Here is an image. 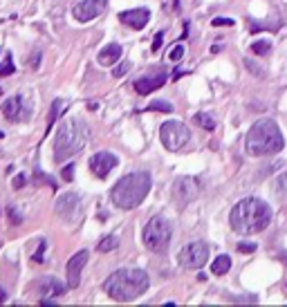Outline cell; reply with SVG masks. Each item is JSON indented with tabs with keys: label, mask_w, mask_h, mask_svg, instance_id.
Masks as SVG:
<instances>
[{
	"label": "cell",
	"mask_w": 287,
	"mask_h": 307,
	"mask_svg": "<svg viewBox=\"0 0 287 307\" xmlns=\"http://www.w3.org/2000/svg\"><path fill=\"white\" fill-rule=\"evenodd\" d=\"M272 222V209L258 197H243L229 215V224L240 236H254L265 231Z\"/></svg>",
	"instance_id": "1"
},
{
	"label": "cell",
	"mask_w": 287,
	"mask_h": 307,
	"mask_svg": "<svg viewBox=\"0 0 287 307\" xmlns=\"http://www.w3.org/2000/svg\"><path fill=\"white\" fill-rule=\"evenodd\" d=\"M148 285H150V278L144 269H117L103 283V292L112 300L131 303V300L144 296Z\"/></svg>",
	"instance_id": "2"
},
{
	"label": "cell",
	"mask_w": 287,
	"mask_h": 307,
	"mask_svg": "<svg viewBox=\"0 0 287 307\" xmlns=\"http://www.w3.org/2000/svg\"><path fill=\"white\" fill-rule=\"evenodd\" d=\"M150 186H153V177H150L148 170H135L131 175H123V177L112 186L110 200L117 209L131 211V209L139 207V204L146 200Z\"/></svg>",
	"instance_id": "3"
},
{
	"label": "cell",
	"mask_w": 287,
	"mask_h": 307,
	"mask_svg": "<svg viewBox=\"0 0 287 307\" xmlns=\"http://www.w3.org/2000/svg\"><path fill=\"white\" fill-rule=\"evenodd\" d=\"M285 137L280 133L278 123L272 119H258L254 126L249 128L245 139V150L251 157H269L283 150Z\"/></svg>",
	"instance_id": "4"
},
{
	"label": "cell",
	"mask_w": 287,
	"mask_h": 307,
	"mask_svg": "<svg viewBox=\"0 0 287 307\" xmlns=\"http://www.w3.org/2000/svg\"><path fill=\"white\" fill-rule=\"evenodd\" d=\"M90 139V128L83 119H67L59 128H56V137H54V162L63 164L65 159L74 157L76 152H81L86 148Z\"/></svg>",
	"instance_id": "5"
},
{
	"label": "cell",
	"mask_w": 287,
	"mask_h": 307,
	"mask_svg": "<svg viewBox=\"0 0 287 307\" xmlns=\"http://www.w3.org/2000/svg\"><path fill=\"white\" fill-rule=\"evenodd\" d=\"M171 238H173V229L168 224V220L162 218V215L150 218L148 224L144 226V244L153 253H164L168 244H171Z\"/></svg>",
	"instance_id": "6"
},
{
	"label": "cell",
	"mask_w": 287,
	"mask_h": 307,
	"mask_svg": "<svg viewBox=\"0 0 287 307\" xmlns=\"http://www.w3.org/2000/svg\"><path fill=\"white\" fill-rule=\"evenodd\" d=\"M160 139L166 150L179 152L191 141V130L182 121H164L160 128Z\"/></svg>",
	"instance_id": "7"
},
{
	"label": "cell",
	"mask_w": 287,
	"mask_h": 307,
	"mask_svg": "<svg viewBox=\"0 0 287 307\" xmlns=\"http://www.w3.org/2000/svg\"><path fill=\"white\" fill-rule=\"evenodd\" d=\"M202 182L200 177H191V175H184V177H177L175 184H173V202L177 204L179 209H184L187 204H191L195 197L200 195Z\"/></svg>",
	"instance_id": "8"
},
{
	"label": "cell",
	"mask_w": 287,
	"mask_h": 307,
	"mask_svg": "<svg viewBox=\"0 0 287 307\" xmlns=\"http://www.w3.org/2000/svg\"><path fill=\"white\" fill-rule=\"evenodd\" d=\"M3 115L7 121H14V123H20V121H27L32 117V104L27 96L22 94H16V96H9V99L3 101L0 106Z\"/></svg>",
	"instance_id": "9"
},
{
	"label": "cell",
	"mask_w": 287,
	"mask_h": 307,
	"mask_svg": "<svg viewBox=\"0 0 287 307\" xmlns=\"http://www.w3.org/2000/svg\"><path fill=\"white\" fill-rule=\"evenodd\" d=\"M177 260L184 269H200V267H204L206 260H209V247H206V242H200V240L191 242L187 247H182Z\"/></svg>",
	"instance_id": "10"
},
{
	"label": "cell",
	"mask_w": 287,
	"mask_h": 307,
	"mask_svg": "<svg viewBox=\"0 0 287 307\" xmlns=\"http://www.w3.org/2000/svg\"><path fill=\"white\" fill-rule=\"evenodd\" d=\"M119 164V159H117V155H112V152L108 150H101L97 152V155L90 157V170H92L94 175H97L99 180H106L110 175V170Z\"/></svg>",
	"instance_id": "11"
},
{
	"label": "cell",
	"mask_w": 287,
	"mask_h": 307,
	"mask_svg": "<svg viewBox=\"0 0 287 307\" xmlns=\"http://www.w3.org/2000/svg\"><path fill=\"white\" fill-rule=\"evenodd\" d=\"M88 255L90 253L86 249H81V251H76L70 260H67V287L70 289H76L81 285V271L88 263Z\"/></svg>",
	"instance_id": "12"
},
{
	"label": "cell",
	"mask_w": 287,
	"mask_h": 307,
	"mask_svg": "<svg viewBox=\"0 0 287 307\" xmlns=\"http://www.w3.org/2000/svg\"><path fill=\"white\" fill-rule=\"evenodd\" d=\"M103 9H106V0H81V3L72 9V16H74L79 22H88V20L97 18Z\"/></svg>",
	"instance_id": "13"
},
{
	"label": "cell",
	"mask_w": 287,
	"mask_h": 307,
	"mask_svg": "<svg viewBox=\"0 0 287 307\" xmlns=\"http://www.w3.org/2000/svg\"><path fill=\"white\" fill-rule=\"evenodd\" d=\"M119 20L131 30H144L150 20V11L146 7H137V9H126L119 14Z\"/></svg>",
	"instance_id": "14"
},
{
	"label": "cell",
	"mask_w": 287,
	"mask_h": 307,
	"mask_svg": "<svg viewBox=\"0 0 287 307\" xmlns=\"http://www.w3.org/2000/svg\"><path fill=\"white\" fill-rule=\"evenodd\" d=\"M81 209V200H79L76 193H63L56 202V213L63 215L65 220H72L76 215V211Z\"/></svg>",
	"instance_id": "15"
},
{
	"label": "cell",
	"mask_w": 287,
	"mask_h": 307,
	"mask_svg": "<svg viewBox=\"0 0 287 307\" xmlns=\"http://www.w3.org/2000/svg\"><path fill=\"white\" fill-rule=\"evenodd\" d=\"M166 81H168L166 72H160V74H155V76H142L135 81V90H137V94L146 96V94L153 92V90H160Z\"/></svg>",
	"instance_id": "16"
},
{
	"label": "cell",
	"mask_w": 287,
	"mask_h": 307,
	"mask_svg": "<svg viewBox=\"0 0 287 307\" xmlns=\"http://www.w3.org/2000/svg\"><path fill=\"white\" fill-rule=\"evenodd\" d=\"M38 294L41 296H63V294L67 292V285H63V283L59 280V278H54V276H47V278H43L41 283H38Z\"/></svg>",
	"instance_id": "17"
},
{
	"label": "cell",
	"mask_w": 287,
	"mask_h": 307,
	"mask_svg": "<svg viewBox=\"0 0 287 307\" xmlns=\"http://www.w3.org/2000/svg\"><path fill=\"white\" fill-rule=\"evenodd\" d=\"M121 54H123V49H121V45H117V43H110V45H106L103 49L99 52V65H103V67H110V65H115L117 61L121 59Z\"/></svg>",
	"instance_id": "18"
},
{
	"label": "cell",
	"mask_w": 287,
	"mask_h": 307,
	"mask_svg": "<svg viewBox=\"0 0 287 307\" xmlns=\"http://www.w3.org/2000/svg\"><path fill=\"white\" fill-rule=\"evenodd\" d=\"M229 269H231V258H229V255H218L211 263V271L216 276H224Z\"/></svg>",
	"instance_id": "19"
},
{
	"label": "cell",
	"mask_w": 287,
	"mask_h": 307,
	"mask_svg": "<svg viewBox=\"0 0 287 307\" xmlns=\"http://www.w3.org/2000/svg\"><path fill=\"white\" fill-rule=\"evenodd\" d=\"M117 247H119V238L117 236H106V238H101V242L97 244V249L101 253H110V251H115Z\"/></svg>",
	"instance_id": "20"
},
{
	"label": "cell",
	"mask_w": 287,
	"mask_h": 307,
	"mask_svg": "<svg viewBox=\"0 0 287 307\" xmlns=\"http://www.w3.org/2000/svg\"><path fill=\"white\" fill-rule=\"evenodd\" d=\"M249 25H251L249 30L254 32V34H258V32H265V30H272V32H278V30H280V27H278L280 22H258V20H251Z\"/></svg>",
	"instance_id": "21"
},
{
	"label": "cell",
	"mask_w": 287,
	"mask_h": 307,
	"mask_svg": "<svg viewBox=\"0 0 287 307\" xmlns=\"http://www.w3.org/2000/svg\"><path fill=\"white\" fill-rule=\"evenodd\" d=\"M195 121H198V126H202L204 130H216V121H213V117L211 115H206V112H198L195 115Z\"/></svg>",
	"instance_id": "22"
},
{
	"label": "cell",
	"mask_w": 287,
	"mask_h": 307,
	"mask_svg": "<svg viewBox=\"0 0 287 307\" xmlns=\"http://www.w3.org/2000/svg\"><path fill=\"white\" fill-rule=\"evenodd\" d=\"M146 110H148V112H173V106L168 104V101L157 99V101H153V104H148Z\"/></svg>",
	"instance_id": "23"
},
{
	"label": "cell",
	"mask_w": 287,
	"mask_h": 307,
	"mask_svg": "<svg viewBox=\"0 0 287 307\" xmlns=\"http://www.w3.org/2000/svg\"><path fill=\"white\" fill-rule=\"evenodd\" d=\"M7 220H9V224H11V226L22 224V213L14 207V204H9V207H7Z\"/></svg>",
	"instance_id": "24"
},
{
	"label": "cell",
	"mask_w": 287,
	"mask_h": 307,
	"mask_svg": "<svg viewBox=\"0 0 287 307\" xmlns=\"http://www.w3.org/2000/svg\"><path fill=\"white\" fill-rule=\"evenodd\" d=\"M251 52L258 54V56H265L272 52V43L269 41H256V43H251Z\"/></svg>",
	"instance_id": "25"
},
{
	"label": "cell",
	"mask_w": 287,
	"mask_h": 307,
	"mask_svg": "<svg viewBox=\"0 0 287 307\" xmlns=\"http://www.w3.org/2000/svg\"><path fill=\"white\" fill-rule=\"evenodd\" d=\"M14 63H11V54L5 56V61H0V76H9V74H14Z\"/></svg>",
	"instance_id": "26"
},
{
	"label": "cell",
	"mask_w": 287,
	"mask_h": 307,
	"mask_svg": "<svg viewBox=\"0 0 287 307\" xmlns=\"http://www.w3.org/2000/svg\"><path fill=\"white\" fill-rule=\"evenodd\" d=\"M182 56H184V45H175V47H173V52L168 54V61H171V63H177Z\"/></svg>",
	"instance_id": "27"
},
{
	"label": "cell",
	"mask_w": 287,
	"mask_h": 307,
	"mask_svg": "<svg viewBox=\"0 0 287 307\" xmlns=\"http://www.w3.org/2000/svg\"><path fill=\"white\" fill-rule=\"evenodd\" d=\"M45 247H47V242H45V240H38V249H36V251H34V255H32V260H34V263H43Z\"/></svg>",
	"instance_id": "28"
},
{
	"label": "cell",
	"mask_w": 287,
	"mask_h": 307,
	"mask_svg": "<svg viewBox=\"0 0 287 307\" xmlns=\"http://www.w3.org/2000/svg\"><path fill=\"white\" fill-rule=\"evenodd\" d=\"M61 177H63V182L74 180V164H67V166H63V170H61Z\"/></svg>",
	"instance_id": "29"
},
{
	"label": "cell",
	"mask_w": 287,
	"mask_h": 307,
	"mask_svg": "<svg viewBox=\"0 0 287 307\" xmlns=\"http://www.w3.org/2000/svg\"><path fill=\"white\" fill-rule=\"evenodd\" d=\"M238 251L240 253H254L256 251V244L254 242H238Z\"/></svg>",
	"instance_id": "30"
},
{
	"label": "cell",
	"mask_w": 287,
	"mask_h": 307,
	"mask_svg": "<svg viewBox=\"0 0 287 307\" xmlns=\"http://www.w3.org/2000/svg\"><path fill=\"white\" fill-rule=\"evenodd\" d=\"M211 25H213V27H231L233 20H231V18H213Z\"/></svg>",
	"instance_id": "31"
},
{
	"label": "cell",
	"mask_w": 287,
	"mask_h": 307,
	"mask_svg": "<svg viewBox=\"0 0 287 307\" xmlns=\"http://www.w3.org/2000/svg\"><path fill=\"white\" fill-rule=\"evenodd\" d=\"M287 191V175H283L278 182H276V193L280 195V193H285Z\"/></svg>",
	"instance_id": "32"
},
{
	"label": "cell",
	"mask_w": 287,
	"mask_h": 307,
	"mask_svg": "<svg viewBox=\"0 0 287 307\" xmlns=\"http://www.w3.org/2000/svg\"><path fill=\"white\" fill-rule=\"evenodd\" d=\"M25 182H27L25 175H16V177H14V189H16V191H20L22 186H25Z\"/></svg>",
	"instance_id": "33"
},
{
	"label": "cell",
	"mask_w": 287,
	"mask_h": 307,
	"mask_svg": "<svg viewBox=\"0 0 287 307\" xmlns=\"http://www.w3.org/2000/svg\"><path fill=\"white\" fill-rule=\"evenodd\" d=\"M162 41H164V34H157L155 36V41H153V45H150V47H153V52H160V47H162Z\"/></svg>",
	"instance_id": "34"
},
{
	"label": "cell",
	"mask_w": 287,
	"mask_h": 307,
	"mask_svg": "<svg viewBox=\"0 0 287 307\" xmlns=\"http://www.w3.org/2000/svg\"><path fill=\"white\" fill-rule=\"evenodd\" d=\"M128 67H131L128 63H121L119 67H115V72H112V74H115V76H123V74L128 72Z\"/></svg>",
	"instance_id": "35"
},
{
	"label": "cell",
	"mask_w": 287,
	"mask_h": 307,
	"mask_svg": "<svg viewBox=\"0 0 287 307\" xmlns=\"http://www.w3.org/2000/svg\"><path fill=\"white\" fill-rule=\"evenodd\" d=\"M38 65H41V52L34 54V59H32V70H38Z\"/></svg>",
	"instance_id": "36"
},
{
	"label": "cell",
	"mask_w": 287,
	"mask_h": 307,
	"mask_svg": "<svg viewBox=\"0 0 287 307\" xmlns=\"http://www.w3.org/2000/svg\"><path fill=\"white\" fill-rule=\"evenodd\" d=\"M220 49H222V43H220V41H218V43H213V47H211V52H213V54H218V52H220Z\"/></svg>",
	"instance_id": "37"
},
{
	"label": "cell",
	"mask_w": 287,
	"mask_h": 307,
	"mask_svg": "<svg viewBox=\"0 0 287 307\" xmlns=\"http://www.w3.org/2000/svg\"><path fill=\"white\" fill-rule=\"evenodd\" d=\"M5 300H7V292H5V289L0 287V303H5Z\"/></svg>",
	"instance_id": "38"
},
{
	"label": "cell",
	"mask_w": 287,
	"mask_h": 307,
	"mask_svg": "<svg viewBox=\"0 0 287 307\" xmlns=\"http://www.w3.org/2000/svg\"><path fill=\"white\" fill-rule=\"evenodd\" d=\"M5 137V133H3V130H0V139H3Z\"/></svg>",
	"instance_id": "39"
}]
</instances>
